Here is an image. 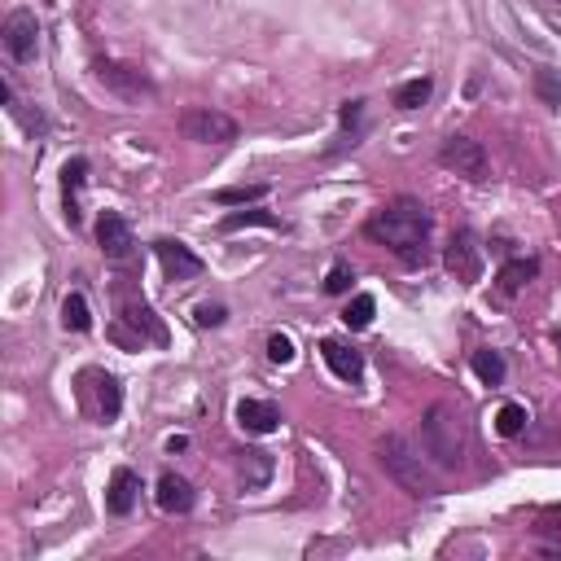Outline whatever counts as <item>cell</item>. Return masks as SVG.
Returning <instances> with one entry per match:
<instances>
[{
    "label": "cell",
    "mask_w": 561,
    "mask_h": 561,
    "mask_svg": "<svg viewBox=\"0 0 561 561\" xmlns=\"http://www.w3.org/2000/svg\"><path fill=\"white\" fill-rule=\"evenodd\" d=\"M259 198H268V185H233V189L215 193L220 206H246V202H259Z\"/></svg>",
    "instance_id": "4316f807"
},
{
    "label": "cell",
    "mask_w": 561,
    "mask_h": 561,
    "mask_svg": "<svg viewBox=\"0 0 561 561\" xmlns=\"http://www.w3.org/2000/svg\"><path fill=\"white\" fill-rule=\"evenodd\" d=\"M224 233H237V228H277V233H285V224L277 220V215H268V211H233V215H224L220 220Z\"/></svg>",
    "instance_id": "ffe728a7"
},
{
    "label": "cell",
    "mask_w": 561,
    "mask_h": 561,
    "mask_svg": "<svg viewBox=\"0 0 561 561\" xmlns=\"http://www.w3.org/2000/svg\"><path fill=\"white\" fill-rule=\"evenodd\" d=\"M535 277H540V259H509L505 268H500L496 285H500V294H518L522 285H531Z\"/></svg>",
    "instance_id": "ac0fdd59"
},
{
    "label": "cell",
    "mask_w": 561,
    "mask_h": 561,
    "mask_svg": "<svg viewBox=\"0 0 561 561\" xmlns=\"http://www.w3.org/2000/svg\"><path fill=\"white\" fill-rule=\"evenodd\" d=\"M535 97H540L544 106L561 110V71H548V66H540V71H535Z\"/></svg>",
    "instance_id": "cb8c5ba5"
},
{
    "label": "cell",
    "mask_w": 561,
    "mask_h": 561,
    "mask_svg": "<svg viewBox=\"0 0 561 561\" xmlns=\"http://www.w3.org/2000/svg\"><path fill=\"white\" fill-rule=\"evenodd\" d=\"M351 281H356V272H351V263H334L325 277V294H347Z\"/></svg>",
    "instance_id": "f546056e"
},
{
    "label": "cell",
    "mask_w": 561,
    "mask_h": 561,
    "mask_svg": "<svg viewBox=\"0 0 561 561\" xmlns=\"http://www.w3.org/2000/svg\"><path fill=\"white\" fill-rule=\"evenodd\" d=\"M526 421H531V417H526L522 404H505V408L496 412V430L505 434V439H518V434L526 430Z\"/></svg>",
    "instance_id": "484cf974"
},
{
    "label": "cell",
    "mask_w": 561,
    "mask_h": 561,
    "mask_svg": "<svg viewBox=\"0 0 561 561\" xmlns=\"http://www.w3.org/2000/svg\"><path fill=\"white\" fill-rule=\"evenodd\" d=\"M0 40H5V53L14 57V62H31L40 49V22L31 9H14V14L5 18V31H0Z\"/></svg>",
    "instance_id": "ba28073f"
},
{
    "label": "cell",
    "mask_w": 561,
    "mask_h": 561,
    "mask_svg": "<svg viewBox=\"0 0 561 561\" xmlns=\"http://www.w3.org/2000/svg\"><path fill=\"white\" fill-rule=\"evenodd\" d=\"M136 500H141V478L132 474V469H114L110 474V491H106V509L114 518H128L136 509Z\"/></svg>",
    "instance_id": "4fadbf2b"
},
{
    "label": "cell",
    "mask_w": 561,
    "mask_h": 561,
    "mask_svg": "<svg viewBox=\"0 0 561 561\" xmlns=\"http://www.w3.org/2000/svg\"><path fill=\"white\" fill-rule=\"evenodd\" d=\"M272 456L263 452V448H242L237 452V474H242V483H246V491H263L272 483Z\"/></svg>",
    "instance_id": "2e32d148"
},
{
    "label": "cell",
    "mask_w": 561,
    "mask_h": 561,
    "mask_svg": "<svg viewBox=\"0 0 561 561\" xmlns=\"http://www.w3.org/2000/svg\"><path fill=\"white\" fill-rule=\"evenodd\" d=\"M373 312H377L373 294H356V299L347 303V312H342V325H347V329H369Z\"/></svg>",
    "instance_id": "d4e9b609"
},
{
    "label": "cell",
    "mask_w": 561,
    "mask_h": 561,
    "mask_svg": "<svg viewBox=\"0 0 561 561\" xmlns=\"http://www.w3.org/2000/svg\"><path fill=\"white\" fill-rule=\"evenodd\" d=\"M268 360H272V364H290V360H294V342L285 338V334H272V338H268Z\"/></svg>",
    "instance_id": "4dcf8cb0"
},
{
    "label": "cell",
    "mask_w": 561,
    "mask_h": 561,
    "mask_svg": "<svg viewBox=\"0 0 561 561\" xmlns=\"http://www.w3.org/2000/svg\"><path fill=\"white\" fill-rule=\"evenodd\" d=\"M180 136H185V141H198V145H233L237 136H242V128H237V119L224 110L189 106V110H180Z\"/></svg>",
    "instance_id": "277c9868"
},
{
    "label": "cell",
    "mask_w": 561,
    "mask_h": 561,
    "mask_svg": "<svg viewBox=\"0 0 561 561\" xmlns=\"http://www.w3.org/2000/svg\"><path fill=\"white\" fill-rule=\"evenodd\" d=\"M360 119H364V101H347V106H342V136H338V145H356Z\"/></svg>",
    "instance_id": "f1b7e54d"
},
{
    "label": "cell",
    "mask_w": 561,
    "mask_h": 561,
    "mask_svg": "<svg viewBox=\"0 0 561 561\" xmlns=\"http://www.w3.org/2000/svg\"><path fill=\"white\" fill-rule=\"evenodd\" d=\"M439 163L448 171H456V176H465V180H487V171H491L487 150L474 141V136H461V132L439 145Z\"/></svg>",
    "instance_id": "52a82bcc"
},
{
    "label": "cell",
    "mask_w": 561,
    "mask_h": 561,
    "mask_svg": "<svg viewBox=\"0 0 561 561\" xmlns=\"http://www.w3.org/2000/svg\"><path fill=\"white\" fill-rule=\"evenodd\" d=\"M97 246H101V255L114 259V263H123L132 255V246H136V237H132V224L123 220L119 211H106L97 220Z\"/></svg>",
    "instance_id": "9c48e42d"
},
{
    "label": "cell",
    "mask_w": 561,
    "mask_h": 561,
    "mask_svg": "<svg viewBox=\"0 0 561 561\" xmlns=\"http://www.w3.org/2000/svg\"><path fill=\"white\" fill-rule=\"evenodd\" d=\"M97 404H101V417H106V421H114V417H119V408H123L119 377H110V373H97Z\"/></svg>",
    "instance_id": "7402d4cb"
},
{
    "label": "cell",
    "mask_w": 561,
    "mask_h": 561,
    "mask_svg": "<svg viewBox=\"0 0 561 561\" xmlns=\"http://www.w3.org/2000/svg\"><path fill=\"white\" fill-rule=\"evenodd\" d=\"M189 448V439L185 434H176V439H167V452H185Z\"/></svg>",
    "instance_id": "d6a6232c"
},
{
    "label": "cell",
    "mask_w": 561,
    "mask_h": 561,
    "mask_svg": "<svg viewBox=\"0 0 561 561\" xmlns=\"http://www.w3.org/2000/svg\"><path fill=\"white\" fill-rule=\"evenodd\" d=\"M474 373H478V382L483 386H500L505 382V356L500 351H491V347H483V351H474Z\"/></svg>",
    "instance_id": "d6986e66"
},
{
    "label": "cell",
    "mask_w": 561,
    "mask_h": 561,
    "mask_svg": "<svg viewBox=\"0 0 561 561\" xmlns=\"http://www.w3.org/2000/svg\"><path fill=\"white\" fill-rule=\"evenodd\" d=\"M535 535H544V540H557V548H548V553H561V505L540 509V518H535Z\"/></svg>",
    "instance_id": "83f0119b"
},
{
    "label": "cell",
    "mask_w": 561,
    "mask_h": 561,
    "mask_svg": "<svg viewBox=\"0 0 561 561\" xmlns=\"http://www.w3.org/2000/svg\"><path fill=\"white\" fill-rule=\"evenodd\" d=\"M123 320H128V325H132L141 338L158 342V347L167 342V325L150 312V303H145V299H132V294H123Z\"/></svg>",
    "instance_id": "9a60e30c"
},
{
    "label": "cell",
    "mask_w": 561,
    "mask_h": 561,
    "mask_svg": "<svg viewBox=\"0 0 561 561\" xmlns=\"http://www.w3.org/2000/svg\"><path fill=\"white\" fill-rule=\"evenodd\" d=\"M443 263H448V272H452L456 281H465V285H478V281H483L487 255H483V242H478L474 228H456L448 250H443Z\"/></svg>",
    "instance_id": "5b68a950"
},
{
    "label": "cell",
    "mask_w": 561,
    "mask_h": 561,
    "mask_svg": "<svg viewBox=\"0 0 561 561\" xmlns=\"http://www.w3.org/2000/svg\"><path fill=\"white\" fill-rule=\"evenodd\" d=\"M193 316H198V325H202V329H215V325H224V316H228V312H224V303H202Z\"/></svg>",
    "instance_id": "1f68e13d"
},
{
    "label": "cell",
    "mask_w": 561,
    "mask_h": 561,
    "mask_svg": "<svg viewBox=\"0 0 561 561\" xmlns=\"http://www.w3.org/2000/svg\"><path fill=\"white\" fill-rule=\"evenodd\" d=\"M430 93H434L430 79H408V84L395 93V106H399V110H421V106L430 101Z\"/></svg>",
    "instance_id": "603a6c76"
},
{
    "label": "cell",
    "mask_w": 561,
    "mask_h": 561,
    "mask_svg": "<svg viewBox=\"0 0 561 561\" xmlns=\"http://www.w3.org/2000/svg\"><path fill=\"white\" fill-rule=\"evenodd\" d=\"M154 496H158V509H163V513H189L193 500H198V496H193V487L180 474H163V478H158Z\"/></svg>",
    "instance_id": "e0dca14e"
},
{
    "label": "cell",
    "mask_w": 561,
    "mask_h": 561,
    "mask_svg": "<svg viewBox=\"0 0 561 561\" xmlns=\"http://www.w3.org/2000/svg\"><path fill=\"white\" fill-rule=\"evenodd\" d=\"M553 342H557V351H561V329H557V334H553Z\"/></svg>",
    "instance_id": "836d02e7"
},
{
    "label": "cell",
    "mask_w": 561,
    "mask_h": 561,
    "mask_svg": "<svg viewBox=\"0 0 561 561\" xmlns=\"http://www.w3.org/2000/svg\"><path fill=\"white\" fill-rule=\"evenodd\" d=\"M154 255H158V263H163V272L171 281H193V277H202V268H206L185 242H171V237H158Z\"/></svg>",
    "instance_id": "30bf717a"
},
{
    "label": "cell",
    "mask_w": 561,
    "mask_h": 561,
    "mask_svg": "<svg viewBox=\"0 0 561 561\" xmlns=\"http://www.w3.org/2000/svg\"><path fill=\"white\" fill-rule=\"evenodd\" d=\"M430 233H434V220L417 198H395V202L377 206L369 220H364V237L395 250L408 268L430 259Z\"/></svg>",
    "instance_id": "6da1fadb"
},
{
    "label": "cell",
    "mask_w": 561,
    "mask_h": 561,
    "mask_svg": "<svg viewBox=\"0 0 561 561\" xmlns=\"http://www.w3.org/2000/svg\"><path fill=\"white\" fill-rule=\"evenodd\" d=\"M84 180H88V158H71L62 167V211H66V224L79 228L84 211H79V193H84Z\"/></svg>",
    "instance_id": "7c38bea8"
},
{
    "label": "cell",
    "mask_w": 561,
    "mask_h": 561,
    "mask_svg": "<svg viewBox=\"0 0 561 561\" xmlns=\"http://www.w3.org/2000/svg\"><path fill=\"white\" fill-rule=\"evenodd\" d=\"M421 452L439 469H461L469 452V426L452 404H430L421 417Z\"/></svg>",
    "instance_id": "7a4b0ae2"
},
{
    "label": "cell",
    "mask_w": 561,
    "mask_h": 561,
    "mask_svg": "<svg viewBox=\"0 0 561 561\" xmlns=\"http://www.w3.org/2000/svg\"><path fill=\"white\" fill-rule=\"evenodd\" d=\"M97 79L110 88L114 97H123V101H141V97H154L158 88H154V79L141 71V66H128V62H110V57H101V62L93 66Z\"/></svg>",
    "instance_id": "8992f818"
},
{
    "label": "cell",
    "mask_w": 561,
    "mask_h": 561,
    "mask_svg": "<svg viewBox=\"0 0 561 561\" xmlns=\"http://www.w3.org/2000/svg\"><path fill=\"white\" fill-rule=\"evenodd\" d=\"M237 426L250 434H272L281 426V408L268 404V399H242L237 404Z\"/></svg>",
    "instance_id": "5bb4252c"
},
{
    "label": "cell",
    "mask_w": 561,
    "mask_h": 561,
    "mask_svg": "<svg viewBox=\"0 0 561 561\" xmlns=\"http://www.w3.org/2000/svg\"><path fill=\"white\" fill-rule=\"evenodd\" d=\"M62 325L66 329H75V334H88L93 329V312H88V299L84 294H66V303H62Z\"/></svg>",
    "instance_id": "44dd1931"
},
{
    "label": "cell",
    "mask_w": 561,
    "mask_h": 561,
    "mask_svg": "<svg viewBox=\"0 0 561 561\" xmlns=\"http://www.w3.org/2000/svg\"><path fill=\"white\" fill-rule=\"evenodd\" d=\"M377 461H382V469L408 491V496H439V483H434V474L426 469L421 452L412 448L404 434H386V439L377 443Z\"/></svg>",
    "instance_id": "3957f363"
},
{
    "label": "cell",
    "mask_w": 561,
    "mask_h": 561,
    "mask_svg": "<svg viewBox=\"0 0 561 561\" xmlns=\"http://www.w3.org/2000/svg\"><path fill=\"white\" fill-rule=\"evenodd\" d=\"M320 356H325V364L334 369V377H342V382L356 386L360 377H364V356H360L356 347H347V342L325 338V342H320Z\"/></svg>",
    "instance_id": "8fae6325"
}]
</instances>
